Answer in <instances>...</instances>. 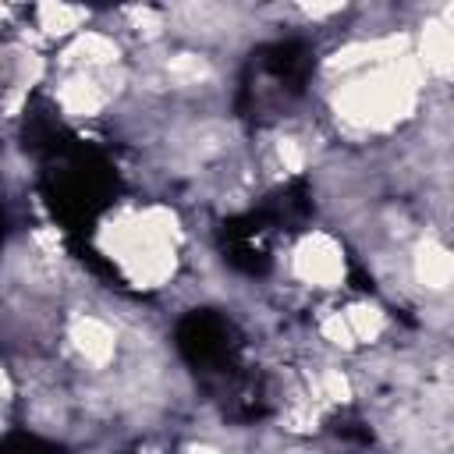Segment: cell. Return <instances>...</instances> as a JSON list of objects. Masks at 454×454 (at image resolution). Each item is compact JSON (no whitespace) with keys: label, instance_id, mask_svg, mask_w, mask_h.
<instances>
[{"label":"cell","instance_id":"3","mask_svg":"<svg viewBox=\"0 0 454 454\" xmlns=\"http://www.w3.org/2000/svg\"><path fill=\"white\" fill-rule=\"evenodd\" d=\"M71 344L89 365H106L117 351V333L99 316H78L71 323Z\"/></svg>","mask_w":454,"mask_h":454},{"label":"cell","instance_id":"6","mask_svg":"<svg viewBox=\"0 0 454 454\" xmlns=\"http://www.w3.org/2000/svg\"><path fill=\"white\" fill-rule=\"evenodd\" d=\"M35 14H39V28L50 32V35H53V32L64 35V32H71V28L85 18L78 7H39Z\"/></svg>","mask_w":454,"mask_h":454},{"label":"cell","instance_id":"1","mask_svg":"<svg viewBox=\"0 0 454 454\" xmlns=\"http://www.w3.org/2000/svg\"><path fill=\"white\" fill-rule=\"evenodd\" d=\"M415 99V78L401 64L372 67L358 82H351L340 96V114L358 128H383L394 124Z\"/></svg>","mask_w":454,"mask_h":454},{"label":"cell","instance_id":"4","mask_svg":"<svg viewBox=\"0 0 454 454\" xmlns=\"http://www.w3.org/2000/svg\"><path fill=\"white\" fill-rule=\"evenodd\" d=\"M415 277L426 287L443 291L447 280H450V252L440 241H422L419 252H415Z\"/></svg>","mask_w":454,"mask_h":454},{"label":"cell","instance_id":"2","mask_svg":"<svg viewBox=\"0 0 454 454\" xmlns=\"http://www.w3.org/2000/svg\"><path fill=\"white\" fill-rule=\"evenodd\" d=\"M294 273L305 280V284H316V287H333L340 277H344V255L340 248L326 238V234H312L298 245L294 252Z\"/></svg>","mask_w":454,"mask_h":454},{"label":"cell","instance_id":"5","mask_svg":"<svg viewBox=\"0 0 454 454\" xmlns=\"http://www.w3.org/2000/svg\"><path fill=\"white\" fill-rule=\"evenodd\" d=\"M450 28L443 25V21H429V28H426V39H422V60H426V67L429 71H436V74H447V67H450Z\"/></svg>","mask_w":454,"mask_h":454},{"label":"cell","instance_id":"7","mask_svg":"<svg viewBox=\"0 0 454 454\" xmlns=\"http://www.w3.org/2000/svg\"><path fill=\"white\" fill-rule=\"evenodd\" d=\"M7 394V376H4V369H0V397Z\"/></svg>","mask_w":454,"mask_h":454}]
</instances>
